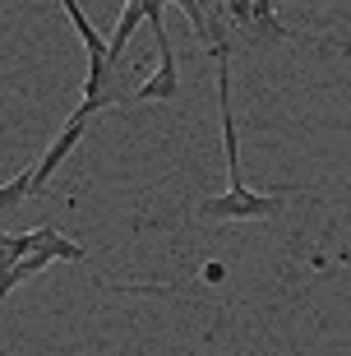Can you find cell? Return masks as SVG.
Masks as SVG:
<instances>
[{
    "mask_svg": "<svg viewBox=\"0 0 351 356\" xmlns=\"http://www.w3.org/2000/svg\"><path fill=\"white\" fill-rule=\"evenodd\" d=\"M319 47H328V51H347V56H351V42H342V38H319Z\"/></svg>",
    "mask_w": 351,
    "mask_h": 356,
    "instance_id": "6",
    "label": "cell"
},
{
    "mask_svg": "<svg viewBox=\"0 0 351 356\" xmlns=\"http://www.w3.org/2000/svg\"><path fill=\"white\" fill-rule=\"evenodd\" d=\"M250 33H259V38H286V28L277 24L273 0H250Z\"/></svg>",
    "mask_w": 351,
    "mask_h": 356,
    "instance_id": "4",
    "label": "cell"
},
{
    "mask_svg": "<svg viewBox=\"0 0 351 356\" xmlns=\"http://www.w3.org/2000/svg\"><path fill=\"white\" fill-rule=\"evenodd\" d=\"M218 106H222V148H227V195L204 199L199 213L209 222H254L277 218L286 209V190H254L240 176V144H236V116H231V56L218 60Z\"/></svg>",
    "mask_w": 351,
    "mask_h": 356,
    "instance_id": "1",
    "label": "cell"
},
{
    "mask_svg": "<svg viewBox=\"0 0 351 356\" xmlns=\"http://www.w3.org/2000/svg\"><path fill=\"white\" fill-rule=\"evenodd\" d=\"M153 38H157V51H162V65H157V74L134 92L130 102H153V97L157 102H176V97H181V70H176V51H171L167 28H157Z\"/></svg>",
    "mask_w": 351,
    "mask_h": 356,
    "instance_id": "3",
    "label": "cell"
},
{
    "mask_svg": "<svg viewBox=\"0 0 351 356\" xmlns=\"http://www.w3.org/2000/svg\"><path fill=\"white\" fill-rule=\"evenodd\" d=\"M24 199H33V181H28V172L10 176V185H0V213H14Z\"/></svg>",
    "mask_w": 351,
    "mask_h": 356,
    "instance_id": "5",
    "label": "cell"
},
{
    "mask_svg": "<svg viewBox=\"0 0 351 356\" xmlns=\"http://www.w3.org/2000/svg\"><path fill=\"white\" fill-rule=\"evenodd\" d=\"M97 111H102V102H79V106H74V116L65 120V130H60V134L51 139V148H47V153H42V158L33 162V167H28V181H33V199L47 195V185H51L56 167H60V162H65L70 153H74V144L83 139V130H88V120L97 116Z\"/></svg>",
    "mask_w": 351,
    "mask_h": 356,
    "instance_id": "2",
    "label": "cell"
}]
</instances>
